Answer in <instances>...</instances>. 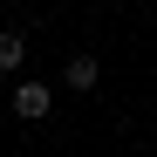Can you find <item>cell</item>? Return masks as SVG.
Here are the masks:
<instances>
[{
	"label": "cell",
	"instance_id": "obj_1",
	"mask_svg": "<svg viewBox=\"0 0 157 157\" xmlns=\"http://www.w3.org/2000/svg\"><path fill=\"white\" fill-rule=\"evenodd\" d=\"M7 102H14V116H21V123H41L48 109H55V89H48V82H14Z\"/></svg>",
	"mask_w": 157,
	"mask_h": 157
},
{
	"label": "cell",
	"instance_id": "obj_2",
	"mask_svg": "<svg viewBox=\"0 0 157 157\" xmlns=\"http://www.w3.org/2000/svg\"><path fill=\"white\" fill-rule=\"evenodd\" d=\"M96 75H102V62H96V55H89V48H75V55H68V62H62V82H68V89H75V96H82V89H96Z\"/></svg>",
	"mask_w": 157,
	"mask_h": 157
},
{
	"label": "cell",
	"instance_id": "obj_3",
	"mask_svg": "<svg viewBox=\"0 0 157 157\" xmlns=\"http://www.w3.org/2000/svg\"><path fill=\"white\" fill-rule=\"evenodd\" d=\"M21 62H28V41L14 28H0V75H21Z\"/></svg>",
	"mask_w": 157,
	"mask_h": 157
}]
</instances>
